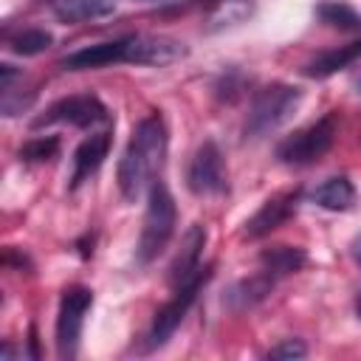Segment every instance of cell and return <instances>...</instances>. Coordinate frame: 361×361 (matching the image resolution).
<instances>
[{
	"mask_svg": "<svg viewBox=\"0 0 361 361\" xmlns=\"http://www.w3.org/2000/svg\"><path fill=\"white\" fill-rule=\"evenodd\" d=\"M59 152V138L56 135H39V138H31L20 147V161H28V164H45L51 161L54 155Z\"/></svg>",
	"mask_w": 361,
	"mask_h": 361,
	"instance_id": "21",
	"label": "cell"
},
{
	"mask_svg": "<svg viewBox=\"0 0 361 361\" xmlns=\"http://www.w3.org/2000/svg\"><path fill=\"white\" fill-rule=\"evenodd\" d=\"M51 124H71L79 130H90L99 124H110V110L93 93H73V96L56 99L42 116L34 118V130L51 127Z\"/></svg>",
	"mask_w": 361,
	"mask_h": 361,
	"instance_id": "8",
	"label": "cell"
},
{
	"mask_svg": "<svg viewBox=\"0 0 361 361\" xmlns=\"http://www.w3.org/2000/svg\"><path fill=\"white\" fill-rule=\"evenodd\" d=\"M51 11L62 23H93L116 14V0H48Z\"/></svg>",
	"mask_w": 361,
	"mask_h": 361,
	"instance_id": "15",
	"label": "cell"
},
{
	"mask_svg": "<svg viewBox=\"0 0 361 361\" xmlns=\"http://www.w3.org/2000/svg\"><path fill=\"white\" fill-rule=\"evenodd\" d=\"M51 42H54L51 31H45V28H23L20 34H14L8 39V48L14 54H20V56H37V54L48 51Z\"/></svg>",
	"mask_w": 361,
	"mask_h": 361,
	"instance_id": "20",
	"label": "cell"
},
{
	"mask_svg": "<svg viewBox=\"0 0 361 361\" xmlns=\"http://www.w3.org/2000/svg\"><path fill=\"white\" fill-rule=\"evenodd\" d=\"M305 262H307V254L299 245H271L259 254V268L268 271L274 279H282V276L302 271Z\"/></svg>",
	"mask_w": 361,
	"mask_h": 361,
	"instance_id": "17",
	"label": "cell"
},
{
	"mask_svg": "<svg viewBox=\"0 0 361 361\" xmlns=\"http://www.w3.org/2000/svg\"><path fill=\"white\" fill-rule=\"evenodd\" d=\"M251 14L248 0H209V14H206V28L217 31L234 23H243Z\"/></svg>",
	"mask_w": 361,
	"mask_h": 361,
	"instance_id": "18",
	"label": "cell"
},
{
	"mask_svg": "<svg viewBox=\"0 0 361 361\" xmlns=\"http://www.w3.org/2000/svg\"><path fill=\"white\" fill-rule=\"evenodd\" d=\"M299 206V189H288L279 195H271L243 226V237L245 240H262L268 237L274 228H279Z\"/></svg>",
	"mask_w": 361,
	"mask_h": 361,
	"instance_id": "10",
	"label": "cell"
},
{
	"mask_svg": "<svg viewBox=\"0 0 361 361\" xmlns=\"http://www.w3.org/2000/svg\"><path fill=\"white\" fill-rule=\"evenodd\" d=\"M209 276H212V265H206V268H203L197 276H192L189 282L172 288V299H169L166 305H161V307L155 310V316H152V324H149V330H147V350L164 347V344L172 338V333L183 324L189 307L195 305V299H197V293H200V288L206 285Z\"/></svg>",
	"mask_w": 361,
	"mask_h": 361,
	"instance_id": "6",
	"label": "cell"
},
{
	"mask_svg": "<svg viewBox=\"0 0 361 361\" xmlns=\"http://www.w3.org/2000/svg\"><path fill=\"white\" fill-rule=\"evenodd\" d=\"M353 257H355V262L361 265V237H358V240L353 243Z\"/></svg>",
	"mask_w": 361,
	"mask_h": 361,
	"instance_id": "23",
	"label": "cell"
},
{
	"mask_svg": "<svg viewBox=\"0 0 361 361\" xmlns=\"http://www.w3.org/2000/svg\"><path fill=\"white\" fill-rule=\"evenodd\" d=\"M305 355H307V347L302 338H285L268 350V358H276V361H293V358H305Z\"/></svg>",
	"mask_w": 361,
	"mask_h": 361,
	"instance_id": "22",
	"label": "cell"
},
{
	"mask_svg": "<svg viewBox=\"0 0 361 361\" xmlns=\"http://www.w3.org/2000/svg\"><path fill=\"white\" fill-rule=\"evenodd\" d=\"M310 200L327 212H347L355 203V189L347 175H333L310 192Z\"/></svg>",
	"mask_w": 361,
	"mask_h": 361,
	"instance_id": "16",
	"label": "cell"
},
{
	"mask_svg": "<svg viewBox=\"0 0 361 361\" xmlns=\"http://www.w3.org/2000/svg\"><path fill=\"white\" fill-rule=\"evenodd\" d=\"M186 56V45L166 34H124L116 39L93 42L62 56L65 71H96L107 65H172Z\"/></svg>",
	"mask_w": 361,
	"mask_h": 361,
	"instance_id": "1",
	"label": "cell"
},
{
	"mask_svg": "<svg viewBox=\"0 0 361 361\" xmlns=\"http://www.w3.org/2000/svg\"><path fill=\"white\" fill-rule=\"evenodd\" d=\"M203 245H206V226H203V223H192L189 231H186L183 240H180L178 254H175L172 262H169V271H166V282H169L172 288L189 282L192 276H197V274L203 271V268H200Z\"/></svg>",
	"mask_w": 361,
	"mask_h": 361,
	"instance_id": "11",
	"label": "cell"
},
{
	"mask_svg": "<svg viewBox=\"0 0 361 361\" xmlns=\"http://www.w3.org/2000/svg\"><path fill=\"white\" fill-rule=\"evenodd\" d=\"M358 59H361V39H353V42H347V45H336V48H327V51L316 54L302 71H305V76H310V79H327V76H333V73L350 68V65L358 62Z\"/></svg>",
	"mask_w": 361,
	"mask_h": 361,
	"instance_id": "14",
	"label": "cell"
},
{
	"mask_svg": "<svg viewBox=\"0 0 361 361\" xmlns=\"http://www.w3.org/2000/svg\"><path fill=\"white\" fill-rule=\"evenodd\" d=\"M166 147H169L166 121L158 110H152L135 124V130L121 152V161H118L116 180H118V192L127 203H135L158 180L164 161H166Z\"/></svg>",
	"mask_w": 361,
	"mask_h": 361,
	"instance_id": "2",
	"label": "cell"
},
{
	"mask_svg": "<svg viewBox=\"0 0 361 361\" xmlns=\"http://www.w3.org/2000/svg\"><path fill=\"white\" fill-rule=\"evenodd\" d=\"M90 307H93V290L90 288L71 285L62 290L59 310H56V355L59 358H76L85 316Z\"/></svg>",
	"mask_w": 361,
	"mask_h": 361,
	"instance_id": "7",
	"label": "cell"
},
{
	"mask_svg": "<svg viewBox=\"0 0 361 361\" xmlns=\"http://www.w3.org/2000/svg\"><path fill=\"white\" fill-rule=\"evenodd\" d=\"M175 220H178L175 200H172L166 183L155 180L147 192V212H144V226H141V237H138V248H135L138 265H149L152 259H158V254H164V248L169 245V240L175 234Z\"/></svg>",
	"mask_w": 361,
	"mask_h": 361,
	"instance_id": "3",
	"label": "cell"
},
{
	"mask_svg": "<svg viewBox=\"0 0 361 361\" xmlns=\"http://www.w3.org/2000/svg\"><path fill=\"white\" fill-rule=\"evenodd\" d=\"M336 130H338V121L333 113L316 118L313 124L296 130L293 135L282 138L279 147H276V158L288 166H307L313 161H319L336 141Z\"/></svg>",
	"mask_w": 361,
	"mask_h": 361,
	"instance_id": "5",
	"label": "cell"
},
{
	"mask_svg": "<svg viewBox=\"0 0 361 361\" xmlns=\"http://www.w3.org/2000/svg\"><path fill=\"white\" fill-rule=\"evenodd\" d=\"M299 102H302V90L293 85L274 82V85L259 87L251 99V107H248V116L243 124L245 138H262V135L279 130L296 113Z\"/></svg>",
	"mask_w": 361,
	"mask_h": 361,
	"instance_id": "4",
	"label": "cell"
},
{
	"mask_svg": "<svg viewBox=\"0 0 361 361\" xmlns=\"http://www.w3.org/2000/svg\"><path fill=\"white\" fill-rule=\"evenodd\" d=\"M316 14H319L322 23L336 25V28H344V31H358V28H361V14H358L353 6L341 3V0L322 3V6L316 8Z\"/></svg>",
	"mask_w": 361,
	"mask_h": 361,
	"instance_id": "19",
	"label": "cell"
},
{
	"mask_svg": "<svg viewBox=\"0 0 361 361\" xmlns=\"http://www.w3.org/2000/svg\"><path fill=\"white\" fill-rule=\"evenodd\" d=\"M110 133L99 130L93 135H87L76 149H73V169H71V189H79L85 180H90V175L99 172V166L104 164L107 152H110Z\"/></svg>",
	"mask_w": 361,
	"mask_h": 361,
	"instance_id": "12",
	"label": "cell"
},
{
	"mask_svg": "<svg viewBox=\"0 0 361 361\" xmlns=\"http://www.w3.org/2000/svg\"><path fill=\"white\" fill-rule=\"evenodd\" d=\"M186 186L192 195L197 197H214L223 195L228 186V175H226V164H223V152L217 149L214 141H203L186 169Z\"/></svg>",
	"mask_w": 361,
	"mask_h": 361,
	"instance_id": "9",
	"label": "cell"
},
{
	"mask_svg": "<svg viewBox=\"0 0 361 361\" xmlns=\"http://www.w3.org/2000/svg\"><path fill=\"white\" fill-rule=\"evenodd\" d=\"M353 87H355V90H358V93H361V71H358V73H355V76H353Z\"/></svg>",
	"mask_w": 361,
	"mask_h": 361,
	"instance_id": "24",
	"label": "cell"
},
{
	"mask_svg": "<svg viewBox=\"0 0 361 361\" xmlns=\"http://www.w3.org/2000/svg\"><path fill=\"white\" fill-rule=\"evenodd\" d=\"M276 282H279V279H274L268 271L259 268L257 274H251V276H245V279H237V282L226 290L223 305H226L228 310H234V313H245V310L257 307L259 302H265Z\"/></svg>",
	"mask_w": 361,
	"mask_h": 361,
	"instance_id": "13",
	"label": "cell"
},
{
	"mask_svg": "<svg viewBox=\"0 0 361 361\" xmlns=\"http://www.w3.org/2000/svg\"><path fill=\"white\" fill-rule=\"evenodd\" d=\"M355 313H358V319H361V293H358V299H355Z\"/></svg>",
	"mask_w": 361,
	"mask_h": 361,
	"instance_id": "25",
	"label": "cell"
}]
</instances>
